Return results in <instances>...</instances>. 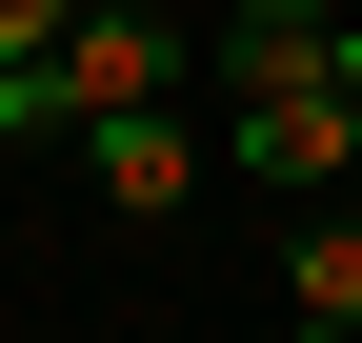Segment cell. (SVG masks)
I'll return each mask as SVG.
<instances>
[{
  "mask_svg": "<svg viewBox=\"0 0 362 343\" xmlns=\"http://www.w3.org/2000/svg\"><path fill=\"white\" fill-rule=\"evenodd\" d=\"M342 162H362V101H342V61H322V81H242V182H262V202H322Z\"/></svg>",
  "mask_w": 362,
  "mask_h": 343,
  "instance_id": "2",
  "label": "cell"
},
{
  "mask_svg": "<svg viewBox=\"0 0 362 343\" xmlns=\"http://www.w3.org/2000/svg\"><path fill=\"white\" fill-rule=\"evenodd\" d=\"M40 61H61L81 121H101V101H181V81H202V21H181V0H81Z\"/></svg>",
  "mask_w": 362,
  "mask_h": 343,
  "instance_id": "1",
  "label": "cell"
},
{
  "mask_svg": "<svg viewBox=\"0 0 362 343\" xmlns=\"http://www.w3.org/2000/svg\"><path fill=\"white\" fill-rule=\"evenodd\" d=\"M81 182H101L121 223H181V202H202V121L181 101H101L81 121Z\"/></svg>",
  "mask_w": 362,
  "mask_h": 343,
  "instance_id": "3",
  "label": "cell"
},
{
  "mask_svg": "<svg viewBox=\"0 0 362 343\" xmlns=\"http://www.w3.org/2000/svg\"><path fill=\"white\" fill-rule=\"evenodd\" d=\"M282 323H302V343H342V323H362V202H342V182L302 202V242H282Z\"/></svg>",
  "mask_w": 362,
  "mask_h": 343,
  "instance_id": "4",
  "label": "cell"
},
{
  "mask_svg": "<svg viewBox=\"0 0 362 343\" xmlns=\"http://www.w3.org/2000/svg\"><path fill=\"white\" fill-rule=\"evenodd\" d=\"M322 61H342V101H362V21H342V40H322Z\"/></svg>",
  "mask_w": 362,
  "mask_h": 343,
  "instance_id": "5",
  "label": "cell"
}]
</instances>
